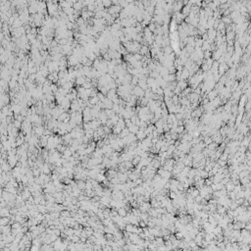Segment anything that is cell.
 Segmentation results:
<instances>
[{
	"mask_svg": "<svg viewBox=\"0 0 251 251\" xmlns=\"http://www.w3.org/2000/svg\"><path fill=\"white\" fill-rule=\"evenodd\" d=\"M136 137H137V140H142L146 137V134L144 133V130H138V131L135 133Z\"/></svg>",
	"mask_w": 251,
	"mask_h": 251,
	"instance_id": "6da1fadb",
	"label": "cell"
},
{
	"mask_svg": "<svg viewBox=\"0 0 251 251\" xmlns=\"http://www.w3.org/2000/svg\"><path fill=\"white\" fill-rule=\"evenodd\" d=\"M129 133H130V130H129V129L126 127V128H124V129L121 130V132L118 134V136H119V137H121V138H124V137L128 136V135H129Z\"/></svg>",
	"mask_w": 251,
	"mask_h": 251,
	"instance_id": "7a4b0ae2",
	"label": "cell"
},
{
	"mask_svg": "<svg viewBox=\"0 0 251 251\" xmlns=\"http://www.w3.org/2000/svg\"><path fill=\"white\" fill-rule=\"evenodd\" d=\"M128 129H129L130 132H131V133H134V134H135V133L138 131L139 127H138V126H136V125H134V124H131L130 127H128Z\"/></svg>",
	"mask_w": 251,
	"mask_h": 251,
	"instance_id": "3957f363",
	"label": "cell"
},
{
	"mask_svg": "<svg viewBox=\"0 0 251 251\" xmlns=\"http://www.w3.org/2000/svg\"><path fill=\"white\" fill-rule=\"evenodd\" d=\"M43 132H44V129H43V127H41V126H37V128H35V133H37L38 136H41V135L43 134Z\"/></svg>",
	"mask_w": 251,
	"mask_h": 251,
	"instance_id": "277c9868",
	"label": "cell"
},
{
	"mask_svg": "<svg viewBox=\"0 0 251 251\" xmlns=\"http://www.w3.org/2000/svg\"><path fill=\"white\" fill-rule=\"evenodd\" d=\"M225 188L227 189V191L229 192V191H232L233 190V188H234V185L232 184V182L231 181V182H229L227 185H225Z\"/></svg>",
	"mask_w": 251,
	"mask_h": 251,
	"instance_id": "5b68a950",
	"label": "cell"
},
{
	"mask_svg": "<svg viewBox=\"0 0 251 251\" xmlns=\"http://www.w3.org/2000/svg\"><path fill=\"white\" fill-rule=\"evenodd\" d=\"M117 210H118V215H120L121 217H125V216H127V213H128V211H127V210L124 208V207L118 208Z\"/></svg>",
	"mask_w": 251,
	"mask_h": 251,
	"instance_id": "8992f818",
	"label": "cell"
},
{
	"mask_svg": "<svg viewBox=\"0 0 251 251\" xmlns=\"http://www.w3.org/2000/svg\"><path fill=\"white\" fill-rule=\"evenodd\" d=\"M139 161H140V156H138V155H134V156H133V158H132V160H131V163H132V165L135 167V166L139 163Z\"/></svg>",
	"mask_w": 251,
	"mask_h": 251,
	"instance_id": "52a82bcc",
	"label": "cell"
},
{
	"mask_svg": "<svg viewBox=\"0 0 251 251\" xmlns=\"http://www.w3.org/2000/svg\"><path fill=\"white\" fill-rule=\"evenodd\" d=\"M174 234H175L176 238L178 239V240H182V239L184 238V232H175Z\"/></svg>",
	"mask_w": 251,
	"mask_h": 251,
	"instance_id": "ba28073f",
	"label": "cell"
},
{
	"mask_svg": "<svg viewBox=\"0 0 251 251\" xmlns=\"http://www.w3.org/2000/svg\"><path fill=\"white\" fill-rule=\"evenodd\" d=\"M199 176L202 178H207L208 177V172H206L205 170H199Z\"/></svg>",
	"mask_w": 251,
	"mask_h": 251,
	"instance_id": "9c48e42d",
	"label": "cell"
},
{
	"mask_svg": "<svg viewBox=\"0 0 251 251\" xmlns=\"http://www.w3.org/2000/svg\"><path fill=\"white\" fill-rule=\"evenodd\" d=\"M184 131H185V126H177V129H176V132H177V134L183 133Z\"/></svg>",
	"mask_w": 251,
	"mask_h": 251,
	"instance_id": "30bf717a",
	"label": "cell"
}]
</instances>
